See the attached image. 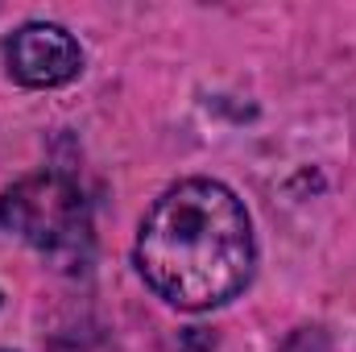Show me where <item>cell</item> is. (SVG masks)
Here are the masks:
<instances>
[{
    "label": "cell",
    "mask_w": 356,
    "mask_h": 352,
    "mask_svg": "<svg viewBox=\"0 0 356 352\" xmlns=\"http://www.w3.org/2000/svg\"><path fill=\"white\" fill-rule=\"evenodd\" d=\"M137 273L178 311H211L236 298L257 262L245 203L216 178H182L137 232Z\"/></svg>",
    "instance_id": "cell-1"
},
{
    "label": "cell",
    "mask_w": 356,
    "mask_h": 352,
    "mask_svg": "<svg viewBox=\"0 0 356 352\" xmlns=\"http://www.w3.org/2000/svg\"><path fill=\"white\" fill-rule=\"evenodd\" d=\"M0 228L17 232L63 273H83L95 253L91 207L67 175H29L8 186L0 195Z\"/></svg>",
    "instance_id": "cell-2"
},
{
    "label": "cell",
    "mask_w": 356,
    "mask_h": 352,
    "mask_svg": "<svg viewBox=\"0 0 356 352\" xmlns=\"http://www.w3.org/2000/svg\"><path fill=\"white\" fill-rule=\"evenodd\" d=\"M4 71L21 88H63L83 71V50L63 25L25 21L4 38Z\"/></svg>",
    "instance_id": "cell-3"
}]
</instances>
